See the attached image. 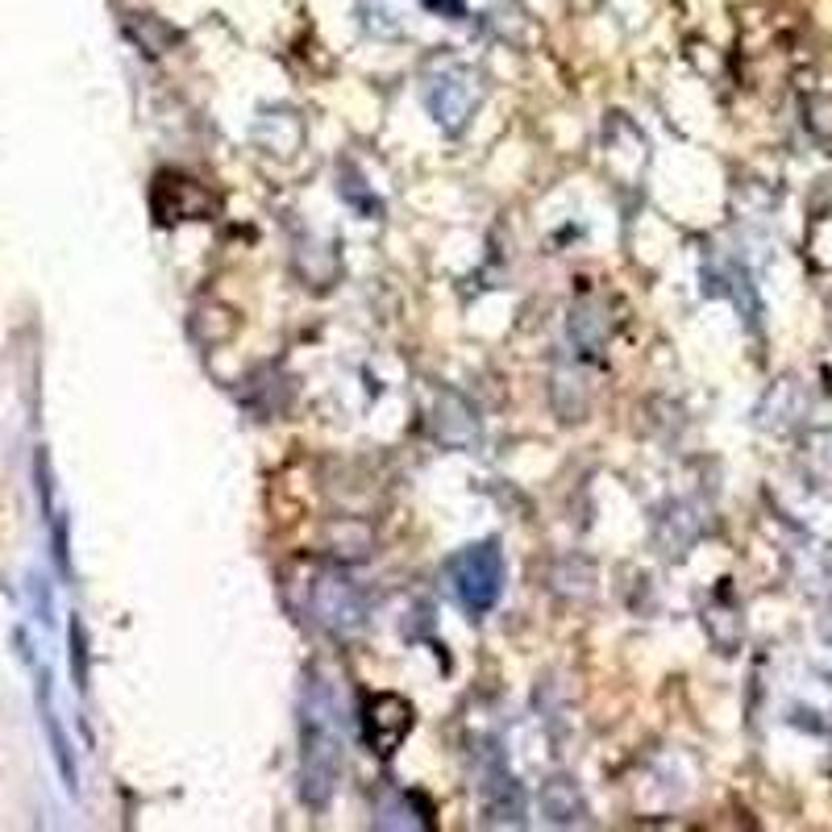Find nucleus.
<instances>
[{"instance_id":"obj_3","label":"nucleus","mask_w":832,"mask_h":832,"mask_svg":"<svg viewBox=\"0 0 832 832\" xmlns=\"http://www.w3.org/2000/svg\"><path fill=\"white\" fill-rule=\"evenodd\" d=\"M421 96H425L429 113L437 117V125L458 134V129H467V121L475 117L479 100H483V79L467 63H437L425 75Z\"/></svg>"},{"instance_id":"obj_6","label":"nucleus","mask_w":832,"mask_h":832,"mask_svg":"<svg viewBox=\"0 0 832 832\" xmlns=\"http://www.w3.org/2000/svg\"><path fill=\"white\" fill-rule=\"evenodd\" d=\"M483 808L492 811V824H521L524 820V791L512 779L508 761L496 745H487V770H483Z\"/></svg>"},{"instance_id":"obj_9","label":"nucleus","mask_w":832,"mask_h":832,"mask_svg":"<svg viewBox=\"0 0 832 832\" xmlns=\"http://www.w3.org/2000/svg\"><path fill=\"white\" fill-rule=\"evenodd\" d=\"M129 38H134L146 54H163L166 47L179 42V29L159 22V17H150V13H129Z\"/></svg>"},{"instance_id":"obj_4","label":"nucleus","mask_w":832,"mask_h":832,"mask_svg":"<svg viewBox=\"0 0 832 832\" xmlns=\"http://www.w3.org/2000/svg\"><path fill=\"white\" fill-rule=\"evenodd\" d=\"M312 612L330 633L350 637L367 624V595L358 592L346 574H321L312 583Z\"/></svg>"},{"instance_id":"obj_2","label":"nucleus","mask_w":832,"mask_h":832,"mask_svg":"<svg viewBox=\"0 0 832 832\" xmlns=\"http://www.w3.org/2000/svg\"><path fill=\"white\" fill-rule=\"evenodd\" d=\"M450 587L462 599V608L471 617H487L504 595V554L496 542H479V546L458 549L450 558Z\"/></svg>"},{"instance_id":"obj_7","label":"nucleus","mask_w":832,"mask_h":832,"mask_svg":"<svg viewBox=\"0 0 832 832\" xmlns=\"http://www.w3.org/2000/svg\"><path fill=\"white\" fill-rule=\"evenodd\" d=\"M433 421H437V437H442V442H450V446H471V442L479 437L475 408L467 405L462 396H446Z\"/></svg>"},{"instance_id":"obj_10","label":"nucleus","mask_w":832,"mask_h":832,"mask_svg":"<svg viewBox=\"0 0 832 832\" xmlns=\"http://www.w3.org/2000/svg\"><path fill=\"white\" fill-rule=\"evenodd\" d=\"M421 4L442 22H462L467 17V0H421Z\"/></svg>"},{"instance_id":"obj_5","label":"nucleus","mask_w":832,"mask_h":832,"mask_svg":"<svg viewBox=\"0 0 832 832\" xmlns=\"http://www.w3.org/2000/svg\"><path fill=\"white\" fill-rule=\"evenodd\" d=\"M412 733V704L396 691H380L362 704V741L380 754V758H392L405 737Z\"/></svg>"},{"instance_id":"obj_8","label":"nucleus","mask_w":832,"mask_h":832,"mask_svg":"<svg viewBox=\"0 0 832 832\" xmlns=\"http://www.w3.org/2000/svg\"><path fill=\"white\" fill-rule=\"evenodd\" d=\"M542 808H546L549 824H579L587 816V804H583V795H579V786L571 779H549Z\"/></svg>"},{"instance_id":"obj_1","label":"nucleus","mask_w":832,"mask_h":832,"mask_svg":"<svg viewBox=\"0 0 832 832\" xmlns=\"http://www.w3.org/2000/svg\"><path fill=\"white\" fill-rule=\"evenodd\" d=\"M346 761V712L337 691L309 674L300 691V795L309 808H325Z\"/></svg>"}]
</instances>
